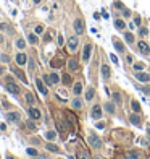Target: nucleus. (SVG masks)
Here are the masks:
<instances>
[{
    "label": "nucleus",
    "mask_w": 150,
    "mask_h": 159,
    "mask_svg": "<svg viewBox=\"0 0 150 159\" xmlns=\"http://www.w3.org/2000/svg\"><path fill=\"white\" fill-rule=\"evenodd\" d=\"M39 2H41V0H34V3H39Z\"/></svg>",
    "instance_id": "4d7b16f0"
},
{
    "label": "nucleus",
    "mask_w": 150,
    "mask_h": 159,
    "mask_svg": "<svg viewBox=\"0 0 150 159\" xmlns=\"http://www.w3.org/2000/svg\"><path fill=\"white\" fill-rule=\"evenodd\" d=\"M55 136H57L55 131H47V133H45V138H49V140H55Z\"/></svg>",
    "instance_id": "c9c22d12"
},
{
    "label": "nucleus",
    "mask_w": 150,
    "mask_h": 159,
    "mask_svg": "<svg viewBox=\"0 0 150 159\" xmlns=\"http://www.w3.org/2000/svg\"><path fill=\"white\" fill-rule=\"evenodd\" d=\"M140 91H142L144 94H147V96H150V86H142Z\"/></svg>",
    "instance_id": "4c0bfd02"
},
{
    "label": "nucleus",
    "mask_w": 150,
    "mask_h": 159,
    "mask_svg": "<svg viewBox=\"0 0 150 159\" xmlns=\"http://www.w3.org/2000/svg\"><path fill=\"white\" fill-rule=\"evenodd\" d=\"M36 85H37V88H39V91H41V94H44V96H47V89H45L44 83H42L41 80H36Z\"/></svg>",
    "instance_id": "a211bd4d"
},
{
    "label": "nucleus",
    "mask_w": 150,
    "mask_h": 159,
    "mask_svg": "<svg viewBox=\"0 0 150 159\" xmlns=\"http://www.w3.org/2000/svg\"><path fill=\"white\" fill-rule=\"evenodd\" d=\"M95 127H97V128H100V130H102V128L105 127V123H103V122H98V123H97V125H95Z\"/></svg>",
    "instance_id": "a18cd8bd"
},
{
    "label": "nucleus",
    "mask_w": 150,
    "mask_h": 159,
    "mask_svg": "<svg viewBox=\"0 0 150 159\" xmlns=\"http://www.w3.org/2000/svg\"><path fill=\"white\" fill-rule=\"evenodd\" d=\"M0 130L5 131V130H7V125H5V123H2V125H0Z\"/></svg>",
    "instance_id": "09e8293b"
},
{
    "label": "nucleus",
    "mask_w": 150,
    "mask_h": 159,
    "mask_svg": "<svg viewBox=\"0 0 150 159\" xmlns=\"http://www.w3.org/2000/svg\"><path fill=\"white\" fill-rule=\"evenodd\" d=\"M77 67H79V65H77V60H76V59H69V60H68V68L71 70V72L77 70Z\"/></svg>",
    "instance_id": "dca6fc26"
},
{
    "label": "nucleus",
    "mask_w": 150,
    "mask_h": 159,
    "mask_svg": "<svg viewBox=\"0 0 150 159\" xmlns=\"http://www.w3.org/2000/svg\"><path fill=\"white\" fill-rule=\"evenodd\" d=\"M77 158H79V159H90V158H89V154H87V153H84L82 149L77 151Z\"/></svg>",
    "instance_id": "7c9ffc66"
},
{
    "label": "nucleus",
    "mask_w": 150,
    "mask_h": 159,
    "mask_svg": "<svg viewBox=\"0 0 150 159\" xmlns=\"http://www.w3.org/2000/svg\"><path fill=\"white\" fill-rule=\"evenodd\" d=\"M110 75H111V70H110L108 65H102V76H103V80H108Z\"/></svg>",
    "instance_id": "ddd939ff"
},
{
    "label": "nucleus",
    "mask_w": 150,
    "mask_h": 159,
    "mask_svg": "<svg viewBox=\"0 0 150 159\" xmlns=\"http://www.w3.org/2000/svg\"><path fill=\"white\" fill-rule=\"evenodd\" d=\"M29 117L34 118V120H37V118H41V110L36 109V107H31L29 109Z\"/></svg>",
    "instance_id": "f8f14e48"
},
{
    "label": "nucleus",
    "mask_w": 150,
    "mask_h": 159,
    "mask_svg": "<svg viewBox=\"0 0 150 159\" xmlns=\"http://www.w3.org/2000/svg\"><path fill=\"white\" fill-rule=\"evenodd\" d=\"M111 98H113V101L116 102V104H121V102H123V94H121V93H118V91L111 93Z\"/></svg>",
    "instance_id": "2eb2a0df"
},
{
    "label": "nucleus",
    "mask_w": 150,
    "mask_h": 159,
    "mask_svg": "<svg viewBox=\"0 0 150 159\" xmlns=\"http://www.w3.org/2000/svg\"><path fill=\"white\" fill-rule=\"evenodd\" d=\"M115 49H116L118 52H124V44H123L121 41H115Z\"/></svg>",
    "instance_id": "393cba45"
},
{
    "label": "nucleus",
    "mask_w": 150,
    "mask_h": 159,
    "mask_svg": "<svg viewBox=\"0 0 150 159\" xmlns=\"http://www.w3.org/2000/svg\"><path fill=\"white\" fill-rule=\"evenodd\" d=\"M58 44H60V45L63 44V37H61V36H58Z\"/></svg>",
    "instance_id": "3c124183"
},
{
    "label": "nucleus",
    "mask_w": 150,
    "mask_h": 159,
    "mask_svg": "<svg viewBox=\"0 0 150 159\" xmlns=\"http://www.w3.org/2000/svg\"><path fill=\"white\" fill-rule=\"evenodd\" d=\"M42 31H44V28H42V26H37V28H36V33L37 34H41Z\"/></svg>",
    "instance_id": "c03bdc74"
},
{
    "label": "nucleus",
    "mask_w": 150,
    "mask_h": 159,
    "mask_svg": "<svg viewBox=\"0 0 150 159\" xmlns=\"http://www.w3.org/2000/svg\"><path fill=\"white\" fill-rule=\"evenodd\" d=\"M94 96H95V89H94L92 86H89L87 91H86V101H92Z\"/></svg>",
    "instance_id": "4468645a"
},
{
    "label": "nucleus",
    "mask_w": 150,
    "mask_h": 159,
    "mask_svg": "<svg viewBox=\"0 0 150 159\" xmlns=\"http://www.w3.org/2000/svg\"><path fill=\"white\" fill-rule=\"evenodd\" d=\"M71 104H73V107H74V109H81V107H82V101H81V99H73V101H71Z\"/></svg>",
    "instance_id": "bb28decb"
},
{
    "label": "nucleus",
    "mask_w": 150,
    "mask_h": 159,
    "mask_svg": "<svg viewBox=\"0 0 150 159\" xmlns=\"http://www.w3.org/2000/svg\"><path fill=\"white\" fill-rule=\"evenodd\" d=\"M147 135L150 136V125H147Z\"/></svg>",
    "instance_id": "603ef678"
},
{
    "label": "nucleus",
    "mask_w": 150,
    "mask_h": 159,
    "mask_svg": "<svg viewBox=\"0 0 150 159\" xmlns=\"http://www.w3.org/2000/svg\"><path fill=\"white\" fill-rule=\"evenodd\" d=\"M7 159H15V158H13V156H7Z\"/></svg>",
    "instance_id": "6e6d98bb"
},
{
    "label": "nucleus",
    "mask_w": 150,
    "mask_h": 159,
    "mask_svg": "<svg viewBox=\"0 0 150 159\" xmlns=\"http://www.w3.org/2000/svg\"><path fill=\"white\" fill-rule=\"evenodd\" d=\"M16 63L18 65H26L28 63V55H26L24 52H21L16 55Z\"/></svg>",
    "instance_id": "6e6552de"
},
{
    "label": "nucleus",
    "mask_w": 150,
    "mask_h": 159,
    "mask_svg": "<svg viewBox=\"0 0 150 159\" xmlns=\"http://www.w3.org/2000/svg\"><path fill=\"white\" fill-rule=\"evenodd\" d=\"M7 118H8V122H15V123H18L21 120L18 112H8V114H7Z\"/></svg>",
    "instance_id": "0eeeda50"
},
{
    "label": "nucleus",
    "mask_w": 150,
    "mask_h": 159,
    "mask_svg": "<svg viewBox=\"0 0 150 159\" xmlns=\"http://www.w3.org/2000/svg\"><path fill=\"white\" fill-rule=\"evenodd\" d=\"M134 70H136V72H140V70H144V63H134Z\"/></svg>",
    "instance_id": "e433bc0d"
},
{
    "label": "nucleus",
    "mask_w": 150,
    "mask_h": 159,
    "mask_svg": "<svg viewBox=\"0 0 150 159\" xmlns=\"http://www.w3.org/2000/svg\"><path fill=\"white\" fill-rule=\"evenodd\" d=\"M26 125H28V128L29 130H36L37 127H36V123L33 122V118H31V120H28V122H26Z\"/></svg>",
    "instance_id": "72a5a7b5"
},
{
    "label": "nucleus",
    "mask_w": 150,
    "mask_h": 159,
    "mask_svg": "<svg viewBox=\"0 0 150 159\" xmlns=\"http://www.w3.org/2000/svg\"><path fill=\"white\" fill-rule=\"evenodd\" d=\"M2 42H3V36H2V34H0V44H2Z\"/></svg>",
    "instance_id": "5fc2aeb1"
},
{
    "label": "nucleus",
    "mask_w": 150,
    "mask_h": 159,
    "mask_svg": "<svg viewBox=\"0 0 150 159\" xmlns=\"http://www.w3.org/2000/svg\"><path fill=\"white\" fill-rule=\"evenodd\" d=\"M50 65H52L53 68H58V67L63 65V60H61V59H53V60L50 62Z\"/></svg>",
    "instance_id": "5701e85b"
},
{
    "label": "nucleus",
    "mask_w": 150,
    "mask_h": 159,
    "mask_svg": "<svg viewBox=\"0 0 150 159\" xmlns=\"http://www.w3.org/2000/svg\"><path fill=\"white\" fill-rule=\"evenodd\" d=\"M45 148H47V151H52V153H60V148L57 145H53V143H47Z\"/></svg>",
    "instance_id": "f3484780"
},
{
    "label": "nucleus",
    "mask_w": 150,
    "mask_h": 159,
    "mask_svg": "<svg viewBox=\"0 0 150 159\" xmlns=\"http://www.w3.org/2000/svg\"><path fill=\"white\" fill-rule=\"evenodd\" d=\"M124 39H126L128 44H132V42H134V34L132 33H126L124 34Z\"/></svg>",
    "instance_id": "cd10ccee"
},
{
    "label": "nucleus",
    "mask_w": 150,
    "mask_h": 159,
    "mask_svg": "<svg viewBox=\"0 0 150 159\" xmlns=\"http://www.w3.org/2000/svg\"><path fill=\"white\" fill-rule=\"evenodd\" d=\"M129 120H131V123H134V125H139V123H140V117L136 115V114H131Z\"/></svg>",
    "instance_id": "b1692460"
},
{
    "label": "nucleus",
    "mask_w": 150,
    "mask_h": 159,
    "mask_svg": "<svg viewBox=\"0 0 150 159\" xmlns=\"http://www.w3.org/2000/svg\"><path fill=\"white\" fill-rule=\"evenodd\" d=\"M123 15H124V17L128 18V17H131V12H129L128 8H123Z\"/></svg>",
    "instance_id": "ea45409f"
},
{
    "label": "nucleus",
    "mask_w": 150,
    "mask_h": 159,
    "mask_svg": "<svg viewBox=\"0 0 150 159\" xmlns=\"http://www.w3.org/2000/svg\"><path fill=\"white\" fill-rule=\"evenodd\" d=\"M73 26H74V31H76V34H84V21L81 20V18H77V20H74V23H73Z\"/></svg>",
    "instance_id": "f257e3e1"
},
{
    "label": "nucleus",
    "mask_w": 150,
    "mask_h": 159,
    "mask_svg": "<svg viewBox=\"0 0 150 159\" xmlns=\"http://www.w3.org/2000/svg\"><path fill=\"white\" fill-rule=\"evenodd\" d=\"M97 159H100V158H97Z\"/></svg>",
    "instance_id": "bf43d9fd"
},
{
    "label": "nucleus",
    "mask_w": 150,
    "mask_h": 159,
    "mask_svg": "<svg viewBox=\"0 0 150 159\" xmlns=\"http://www.w3.org/2000/svg\"><path fill=\"white\" fill-rule=\"evenodd\" d=\"M61 81L65 83V85H71V76H69V75H63V78H61Z\"/></svg>",
    "instance_id": "473e14b6"
},
{
    "label": "nucleus",
    "mask_w": 150,
    "mask_h": 159,
    "mask_svg": "<svg viewBox=\"0 0 150 159\" xmlns=\"http://www.w3.org/2000/svg\"><path fill=\"white\" fill-rule=\"evenodd\" d=\"M2 62H3V63H7V62H8V57H7V55H2Z\"/></svg>",
    "instance_id": "de8ad7c7"
},
{
    "label": "nucleus",
    "mask_w": 150,
    "mask_h": 159,
    "mask_svg": "<svg viewBox=\"0 0 150 159\" xmlns=\"http://www.w3.org/2000/svg\"><path fill=\"white\" fill-rule=\"evenodd\" d=\"M147 33H149V31H147L145 28H142V29H140V34H142V36H147Z\"/></svg>",
    "instance_id": "49530a36"
},
{
    "label": "nucleus",
    "mask_w": 150,
    "mask_h": 159,
    "mask_svg": "<svg viewBox=\"0 0 150 159\" xmlns=\"http://www.w3.org/2000/svg\"><path fill=\"white\" fill-rule=\"evenodd\" d=\"M69 159H74V158H73V156H71V158H69Z\"/></svg>",
    "instance_id": "13d9d810"
},
{
    "label": "nucleus",
    "mask_w": 150,
    "mask_h": 159,
    "mask_svg": "<svg viewBox=\"0 0 150 159\" xmlns=\"http://www.w3.org/2000/svg\"><path fill=\"white\" fill-rule=\"evenodd\" d=\"M49 78H50V81H52V85H55V83H58V81H60V76H58L57 73H52Z\"/></svg>",
    "instance_id": "c756f323"
},
{
    "label": "nucleus",
    "mask_w": 150,
    "mask_h": 159,
    "mask_svg": "<svg viewBox=\"0 0 150 159\" xmlns=\"http://www.w3.org/2000/svg\"><path fill=\"white\" fill-rule=\"evenodd\" d=\"M28 41H29V44L36 45L37 42H39V39H37V36H36V34H34V33H31V34H29V36H28Z\"/></svg>",
    "instance_id": "4be33fe9"
},
{
    "label": "nucleus",
    "mask_w": 150,
    "mask_h": 159,
    "mask_svg": "<svg viewBox=\"0 0 150 159\" xmlns=\"http://www.w3.org/2000/svg\"><path fill=\"white\" fill-rule=\"evenodd\" d=\"M89 145L92 148H95V149H98V148L102 146V141H100V138L95 136V135H90V136H89Z\"/></svg>",
    "instance_id": "39448f33"
},
{
    "label": "nucleus",
    "mask_w": 150,
    "mask_h": 159,
    "mask_svg": "<svg viewBox=\"0 0 150 159\" xmlns=\"http://www.w3.org/2000/svg\"><path fill=\"white\" fill-rule=\"evenodd\" d=\"M7 28V25H3V23H2V25H0V29H5Z\"/></svg>",
    "instance_id": "864d4df0"
},
{
    "label": "nucleus",
    "mask_w": 150,
    "mask_h": 159,
    "mask_svg": "<svg viewBox=\"0 0 150 159\" xmlns=\"http://www.w3.org/2000/svg\"><path fill=\"white\" fill-rule=\"evenodd\" d=\"M26 153H28L29 156H37V151L34 149V148H28V149H26Z\"/></svg>",
    "instance_id": "58836bf2"
},
{
    "label": "nucleus",
    "mask_w": 150,
    "mask_h": 159,
    "mask_svg": "<svg viewBox=\"0 0 150 159\" xmlns=\"http://www.w3.org/2000/svg\"><path fill=\"white\" fill-rule=\"evenodd\" d=\"M90 54H92V44L87 42V44L84 45V49H82V62H89Z\"/></svg>",
    "instance_id": "f03ea898"
},
{
    "label": "nucleus",
    "mask_w": 150,
    "mask_h": 159,
    "mask_svg": "<svg viewBox=\"0 0 150 159\" xmlns=\"http://www.w3.org/2000/svg\"><path fill=\"white\" fill-rule=\"evenodd\" d=\"M110 59H111V62H113V63H118V59H116V55H113V54H111V55H110Z\"/></svg>",
    "instance_id": "37998d69"
},
{
    "label": "nucleus",
    "mask_w": 150,
    "mask_h": 159,
    "mask_svg": "<svg viewBox=\"0 0 150 159\" xmlns=\"http://www.w3.org/2000/svg\"><path fill=\"white\" fill-rule=\"evenodd\" d=\"M13 73L16 75V78H18V80H21V81L24 83V85H26V83H28V78H26V75L23 73L21 70H18V68H13Z\"/></svg>",
    "instance_id": "9d476101"
},
{
    "label": "nucleus",
    "mask_w": 150,
    "mask_h": 159,
    "mask_svg": "<svg viewBox=\"0 0 150 159\" xmlns=\"http://www.w3.org/2000/svg\"><path fill=\"white\" fill-rule=\"evenodd\" d=\"M105 110H107V114H115V106L111 104V102H107V104H105Z\"/></svg>",
    "instance_id": "a878e982"
},
{
    "label": "nucleus",
    "mask_w": 150,
    "mask_h": 159,
    "mask_svg": "<svg viewBox=\"0 0 150 159\" xmlns=\"http://www.w3.org/2000/svg\"><path fill=\"white\" fill-rule=\"evenodd\" d=\"M90 115H92V118H95V120H98V118H102V107L98 106V104H95V106L92 107V112H90Z\"/></svg>",
    "instance_id": "20e7f679"
},
{
    "label": "nucleus",
    "mask_w": 150,
    "mask_h": 159,
    "mask_svg": "<svg viewBox=\"0 0 150 159\" xmlns=\"http://www.w3.org/2000/svg\"><path fill=\"white\" fill-rule=\"evenodd\" d=\"M26 101H28V104H29L31 107H33L34 104H36V98H34V96H33L31 93H26Z\"/></svg>",
    "instance_id": "6ab92c4d"
},
{
    "label": "nucleus",
    "mask_w": 150,
    "mask_h": 159,
    "mask_svg": "<svg viewBox=\"0 0 150 159\" xmlns=\"http://www.w3.org/2000/svg\"><path fill=\"white\" fill-rule=\"evenodd\" d=\"M137 47H139V50H140V54H144V55H149V54H150V47H149V44H147V42L140 41L137 44Z\"/></svg>",
    "instance_id": "423d86ee"
},
{
    "label": "nucleus",
    "mask_w": 150,
    "mask_h": 159,
    "mask_svg": "<svg viewBox=\"0 0 150 159\" xmlns=\"http://www.w3.org/2000/svg\"><path fill=\"white\" fill-rule=\"evenodd\" d=\"M77 44H79V39H77V36H71L68 39V50H71V52H74L77 47Z\"/></svg>",
    "instance_id": "7ed1b4c3"
},
{
    "label": "nucleus",
    "mask_w": 150,
    "mask_h": 159,
    "mask_svg": "<svg viewBox=\"0 0 150 159\" xmlns=\"http://www.w3.org/2000/svg\"><path fill=\"white\" fill-rule=\"evenodd\" d=\"M115 7H116V8H124V5H123L121 2H115Z\"/></svg>",
    "instance_id": "a19ab883"
},
{
    "label": "nucleus",
    "mask_w": 150,
    "mask_h": 159,
    "mask_svg": "<svg viewBox=\"0 0 150 159\" xmlns=\"http://www.w3.org/2000/svg\"><path fill=\"white\" fill-rule=\"evenodd\" d=\"M131 107H132L134 112H140V106H139L137 101H132V102H131Z\"/></svg>",
    "instance_id": "c85d7f7f"
},
{
    "label": "nucleus",
    "mask_w": 150,
    "mask_h": 159,
    "mask_svg": "<svg viewBox=\"0 0 150 159\" xmlns=\"http://www.w3.org/2000/svg\"><path fill=\"white\" fill-rule=\"evenodd\" d=\"M115 28L119 29V31H123V29L126 28V23L123 20H116V21H115Z\"/></svg>",
    "instance_id": "412c9836"
},
{
    "label": "nucleus",
    "mask_w": 150,
    "mask_h": 159,
    "mask_svg": "<svg viewBox=\"0 0 150 159\" xmlns=\"http://www.w3.org/2000/svg\"><path fill=\"white\" fill-rule=\"evenodd\" d=\"M44 41H45V42L50 41V36H49V34H45V36H44Z\"/></svg>",
    "instance_id": "8fccbe9b"
},
{
    "label": "nucleus",
    "mask_w": 150,
    "mask_h": 159,
    "mask_svg": "<svg viewBox=\"0 0 150 159\" xmlns=\"http://www.w3.org/2000/svg\"><path fill=\"white\" fill-rule=\"evenodd\" d=\"M128 159H139V151H131V153H128Z\"/></svg>",
    "instance_id": "2f4dec72"
},
{
    "label": "nucleus",
    "mask_w": 150,
    "mask_h": 159,
    "mask_svg": "<svg viewBox=\"0 0 150 159\" xmlns=\"http://www.w3.org/2000/svg\"><path fill=\"white\" fill-rule=\"evenodd\" d=\"M16 47H18V49H24V47H26V42L23 41V39H18V41H16Z\"/></svg>",
    "instance_id": "f704fd0d"
},
{
    "label": "nucleus",
    "mask_w": 150,
    "mask_h": 159,
    "mask_svg": "<svg viewBox=\"0 0 150 159\" xmlns=\"http://www.w3.org/2000/svg\"><path fill=\"white\" fill-rule=\"evenodd\" d=\"M73 93L76 94V96H79V94L82 93V85L81 83H74V88H73Z\"/></svg>",
    "instance_id": "aec40b11"
},
{
    "label": "nucleus",
    "mask_w": 150,
    "mask_h": 159,
    "mask_svg": "<svg viewBox=\"0 0 150 159\" xmlns=\"http://www.w3.org/2000/svg\"><path fill=\"white\" fill-rule=\"evenodd\" d=\"M134 25H140V17H136V18H134Z\"/></svg>",
    "instance_id": "79ce46f5"
},
{
    "label": "nucleus",
    "mask_w": 150,
    "mask_h": 159,
    "mask_svg": "<svg viewBox=\"0 0 150 159\" xmlns=\"http://www.w3.org/2000/svg\"><path fill=\"white\" fill-rule=\"evenodd\" d=\"M7 89H8V91H10V93H12V94H20V88H18V86L15 85V83H13V81L7 83Z\"/></svg>",
    "instance_id": "9b49d317"
},
{
    "label": "nucleus",
    "mask_w": 150,
    "mask_h": 159,
    "mask_svg": "<svg viewBox=\"0 0 150 159\" xmlns=\"http://www.w3.org/2000/svg\"><path fill=\"white\" fill-rule=\"evenodd\" d=\"M136 78H137L139 81H142V83L150 81V75H149V73H144V72H139V73H136Z\"/></svg>",
    "instance_id": "1a4fd4ad"
}]
</instances>
